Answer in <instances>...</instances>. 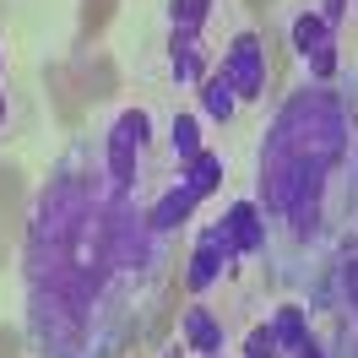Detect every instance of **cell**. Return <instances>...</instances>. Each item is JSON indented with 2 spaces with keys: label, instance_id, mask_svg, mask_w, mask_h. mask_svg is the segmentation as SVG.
<instances>
[{
  "label": "cell",
  "instance_id": "cell-1",
  "mask_svg": "<svg viewBox=\"0 0 358 358\" xmlns=\"http://www.w3.org/2000/svg\"><path fill=\"white\" fill-rule=\"evenodd\" d=\"M147 131L152 120L147 109H125L109 125V147H103V169H109V190L114 196H131L136 185V163H141V147H147Z\"/></svg>",
  "mask_w": 358,
  "mask_h": 358
},
{
  "label": "cell",
  "instance_id": "cell-2",
  "mask_svg": "<svg viewBox=\"0 0 358 358\" xmlns=\"http://www.w3.org/2000/svg\"><path fill=\"white\" fill-rule=\"evenodd\" d=\"M223 76H228V87L239 92V98H250V103L266 98V44L255 33H239L223 55Z\"/></svg>",
  "mask_w": 358,
  "mask_h": 358
},
{
  "label": "cell",
  "instance_id": "cell-3",
  "mask_svg": "<svg viewBox=\"0 0 358 358\" xmlns=\"http://www.w3.org/2000/svg\"><path fill=\"white\" fill-rule=\"evenodd\" d=\"M293 49L304 55V66H310V76L320 82V87H326V82L336 76V66H342V60H336V33L320 22V11L293 17Z\"/></svg>",
  "mask_w": 358,
  "mask_h": 358
},
{
  "label": "cell",
  "instance_id": "cell-4",
  "mask_svg": "<svg viewBox=\"0 0 358 358\" xmlns=\"http://www.w3.org/2000/svg\"><path fill=\"white\" fill-rule=\"evenodd\" d=\"M217 228H223L234 261H245V255H261V250H266V212H261L255 201H234Z\"/></svg>",
  "mask_w": 358,
  "mask_h": 358
},
{
  "label": "cell",
  "instance_id": "cell-5",
  "mask_svg": "<svg viewBox=\"0 0 358 358\" xmlns=\"http://www.w3.org/2000/svg\"><path fill=\"white\" fill-rule=\"evenodd\" d=\"M228 266H234V250H228L223 228H217V223L201 228V239H196V255H190V266H185V282H190L196 293H206Z\"/></svg>",
  "mask_w": 358,
  "mask_h": 358
},
{
  "label": "cell",
  "instance_id": "cell-6",
  "mask_svg": "<svg viewBox=\"0 0 358 358\" xmlns=\"http://www.w3.org/2000/svg\"><path fill=\"white\" fill-rule=\"evenodd\" d=\"M196 206H201V196L179 179L174 190H163V196L147 206V228H152V234H174L179 223H190V212H196Z\"/></svg>",
  "mask_w": 358,
  "mask_h": 358
},
{
  "label": "cell",
  "instance_id": "cell-7",
  "mask_svg": "<svg viewBox=\"0 0 358 358\" xmlns=\"http://www.w3.org/2000/svg\"><path fill=\"white\" fill-rule=\"evenodd\" d=\"M179 331H185V342H190V353H201V358L223 353V320L206 310V304H190L185 320H179Z\"/></svg>",
  "mask_w": 358,
  "mask_h": 358
},
{
  "label": "cell",
  "instance_id": "cell-8",
  "mask_svg": "<svg viewBox=\"0 0 358 358\" xmlns=\"http://www.w3.org/2000/svg\"><path fill=\"white\" fill-rule=\"evenodd\" d=\"M169 66H174V82H201L206 76L201 33H174V38H169Z\"/></svg>",
  "mask_w": 358,
  "mask_h": 358
},
{
  "label": "cell",
  "instance_id": "cell-9",
  "mask_svg": "<svg viewBox=\"0 0 358 358\" xmlns=\"http://www.w3.org/2000/svg\"><path fill=\"white\" fill-rule=\"evenodd\" d=\"M271 331H277V342H282V353H299L304 336H310V310H304V304H277Z\"/></svg>",
  "mask_w": 358,
  "mask_h": 358
},
{
  "label": "cell",
  "instance_id": "cell-10",
  "mask_svg": "<svg viewBox=\"0 0 358 358\" xmlns=\"http://www.w3.org/2000/svg\"><path fill=\"white\" fill-rule=\"evenodd\" d=\"M185 185H190V190H196V196H212V190H217V185H223V157L217 152H196V157H185Z\"/></svg>",
  "mask_w": 358,
  "mask_h": 358
},
{
  "label": "cell",
  "instance_id": "cell-11",
  "mask_svg": "<svg viewBox=\"0 0 358 358\" xmlns=\"http://www.w3.org/2000/svg\"><path fill=\"white\" fill-rule=\"evenodd\" d=\"M201 109L212 114V120H234V109H239V92L228 87V76L217 71V76H201Z\"/></svg>",
  "mask_w": 358,
  "mask_h": 358
},
{
  "label": "cell",
  "instance_id": "cell-12",
  "mask_svg": "<svg viewBox=\"0 0 358 358\" xmlns=\"http://www.w3.org/2000/svg\"><path fill=\"white\" fill-rule=\"evenodd\" d=\"M169 147H174L179 163L196 157V152H201V120H196V114H174V125H169Z\"/></svg>",
  "mask_w": 358,
  "mask_h": 358
},
{
  "label": "cell",
  "instance_id": "cell-13",
  "mask_svg": "<svg viewBox=\"0 0 358 358\" xmlns=\"http://www.w3.org/2000/svg\"><path fill=\"white\" fill-rule=\"evenodd\" d=\"M212 17V0H169V22L174 33H201Z\"/></svg>",
  "mask_w": 358,
  "mask_h": 358
},
{
  "label": "cell",
  "instance_id": "cell-14",
  "mask_svg": "<svg viewBox=\"0 0 358 358\" xmlns=\"http://www.w3.org/2000/svg\"><path fill=\"white\" fill-rule=\"evenodd\" d=\"M277 353H282V342H277L271 326H255V331L245 336V358H277Z\"/></svg>",
  "mask_w": 358,
  "mask_h": 358
},
{
  "label": "cell",
  "instance_id": "cell-15",
  "mask_svg": "<svg viewBox=\"0 0 358 358\" xmlns=\"http://www.w3.org/2000/svg\"><path fill=\"white\" fill-rule=\"evenodd\" d=\"M342 299H348V310H353V331H358V255L342 266ZM358 358V353H353Z\"/></svg>",
  "mask_w": 358,
  "mask_h": 358
},
{
  "label": "cell",
  "instance_id": "cell-16",
  "mask_svg": "<svg viewBox=\"0 0 358 358\" xmlns=\"http://www.w3.org/2000/svg\"><path fill=\"white\" fill-rule=\"evenodd\" d=\"M342 17H348V0H320V22L331 27V33L342 27Z\"/></svg>",
  "mask_w": 358,
  "mask_h": 358
},
{
  "label": "cell",
  "instance_id": "cell-17",
  "mask_svg": "<svg viewBox=\"0 0 358 358\" xmlns=\"http://www.w3.org/2000/svg\"><path fill=\"white\" fill-rule=\"evenodd\" d=\"M293 358H331V353H326V348H320L315 336H304V348H299V353H293Z\"/></svg>",
  "mask_w": 358,
  "mask_h": 358
},
{
  "label": "cell",
  "instance_id": "cell-18",
  "mask_svg": "<svg viewBox=\"0 0 358 358\" xmlns=\"http://www.w3.org/2000/svg\"><path fill=\"white\" fill-rule=\"evenodd\" d=\"M0 120H6V92H0Z\"/></svg>",
  "mask_w": 358,
  "mask_h": 358
},
{
  "label": "cell",
  "instance_id": "cell-19",
  "mask_svg": "<svg viewBox=\"0 0 358 358\" xmlns=\"http://www.w3.org/2000/svg\"><path fill=\"white\" fill-rule=\"evenodd\" d=\"M0 71H6V60H0Z\"/></svg>",
  "mask_w": 358,
  "mask_h": 358
},
{
  "label": "cell",
  "instance_id": "cell-20",
  "mask_svg": "<svg viewBox=\"0 0 358 358\" xmlns=\"http://www.w3.org/2000/svg\"><path fill=\"white\" fill-rule=\"evenodd\" d=\"M169 358H179V353H169Z\"/></svg>",
  "mask_w": 358,
  "mask_h": 358
},
{
  "label": "cell",
  "instance_id": "cell-21",
  "mask_svg": "<svg viewBox=\"0 0 358 358\" xmlns=\"http://www.w3.org/2000/svg\"><path fill=\"white\" fill-rule=\"evenodd\" d=\"M217 358H223V353H217Z\"/></svg>",
  "mask_w": 358,
  "mask_h": 358
},
{
  "label": "cell",
  "instance_id": "cell-22",
  "mask_svg": "<svg viewBox=\"0 0 358 358\" xmlns=\"http://www.w3.org/2000/svg\"><path fill=\"white\" fill-rule=\"evenodd\" d=\"M353 6H358V0H353Z\"/></svg>",
  "mask_w": 358,
  "mask_h": 358
}]
</instances>
